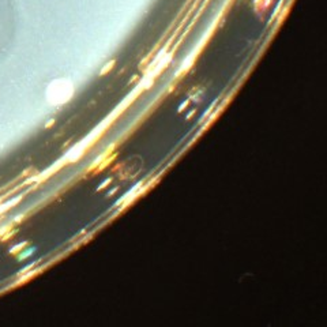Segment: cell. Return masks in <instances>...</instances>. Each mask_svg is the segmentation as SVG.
Returning a JSON list of instances; mask_svg holds the SVG:
<instances>
[{
	"label": "cell",
	"instance_id": "1",
	"mask_svg": "<svg viewBox=\"0 0 327 327\" xmlns=\"http://www.w3.org/2000/svg\"><path fill=\"white\" fill-rule=\"evenodd\" d=\"M72 94V86L66 85V82H55L48 90V100L53 104L66 102Z\"/></svg>",
	"mask_w": 327,
	"mask_h": 327
},
{
	"label": "cell",
	"instance_id": "2",
	"mask_svg": "<svg viewBox=\"0 0 327 327\" xmlns=\"http://www.w3.org/2000/svg\"><path fill=\"white\" fill-rule=\"evenodd\" d=\"M11 18V2L0 0V37L4 34Z\"/></svg>",
	"mask_w": 327,
	"mask_h": 327
},
{
	"label": "cell",
	"instance_id": "3",
	"mask_svg": "<svg viewBox=\"0 0 327 327\" xmlns=\"http://www.w3.org/2000/svg\"><path fill=\"white\" fill-rule=\"evenodd\" d=\"M25 244H26V243H22V244H19V245H15V247H13V248H11V251H10V252H11V254H15V252H18V251L21 250L22 247H25Z\"/></svg>",
	"mask_w": 327,
	"mask_h": 327
}]
</instances>
